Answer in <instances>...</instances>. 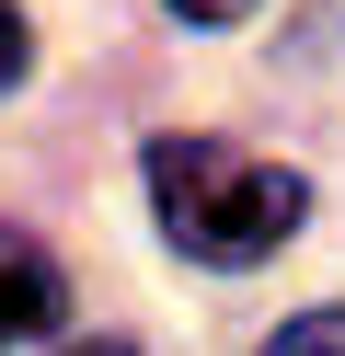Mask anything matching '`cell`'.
<instances>
[{"mask_svg": "<svg viewBox=\"0 0 345 356\" xmlns=\"http://www.w3.org/2000/svg\"><path fill=\"white\" fill-rule=\"evenodd\" d=\"M150 207H161V241L219 276L265 264L276 241L311 218V184L288 161H253L230 138H150Z\"/></svg>", "mask_w": 345, "mask_h": 356, "instance_id": "obj_1", "label": "cell"}, {"mask_svg": "<svg viewBox=\"0 0 345 356\" xmlns=\"http://www.w3.org/2000/svg\"><path fill=\"white\" fill-rule=\"evenodd\" d=\"M69 322V276L35 230H0V345H35Z\"/></svg>", "mask_w": 345, "mask_h": 356, "instance_id": "obj_2", "label": "cell"}, {"mask_svg": "<svg viewBox=\"0 0 345 356\" xmlns=\"http://www.w3.org/2000/svg\"><path fill=\"white\" fill-rule=\"evenodd\" d=\"M265 356H345V310H299V322H276Z\"/></svg>", "mask_w": 345, "mask_h": 356, "instance_id": "obj_3", "label": "cell"}, {"mask_svg": "<svg viewBox=\"0 0 345 356\" xmlns=\"http://www.w3.org/2000/svg\"><path fill=\"white\" fill-rule=\"evenodd\" d=\"M23 58H35V35H23V12H0V92L23 81Z\"/></svg>", "mask_w": 345, "mask_h": 356, "instance_id": "obj_4", "label": "cell"}, {"mask_svg": "<svg viewBox=\"0 0 345 356\" xmlns=\"http://www.w3.org/2000/svg\"><path fill=\"white\" fill-rule=\"evenodd\" d=\"M173 12H184V24H242L253 0H173Z\"/></svg>", "mask_w": 345, "mask_h": 356, "instance_id": "obj_5", "label": "cell"}, {"mask_svg": "<svg viewBox=\"0 0 345 356\" xmlns=\"http://www.w3.org/2000/svg\"><path fill=\"white\" fill-rule=\"evenodd\" d=\"M69 356H138V345H127V333H92V345H69Z\"/></svg>", "mask_w": 345, "mask_h": 356, "instance_id": "obj_6", "label": "cell"}]
</instances>
